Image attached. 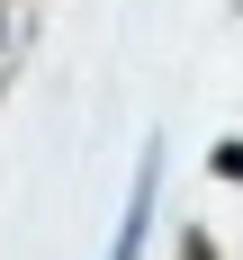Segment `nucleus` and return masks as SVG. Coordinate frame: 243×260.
I'll list each match as a JSON object with an SVG mask.
<instances>
[{"label": "nucleus", "mask_w": 243, "mask_h": 260, "mask_svg": "<svg viewBox=\"0 0 243 260\" xmlns=\"http://www.w3.org/2000/svg\"><path fill=\"white\" fill-rule=\"evenodd\" d=\"M153 188H162V144H144V161H135V188H126V215H117V234H108V260H144Z\"/></svg>", "instance_id": "obj_1"}, {"label": "nucleus", "mask_w": 243, "mask_h": 260, "mask_svg": "<svg viewBox=\"0 0 243 260\" xmlns=\"http://www.w3.org/2000/svg\"><path fill=\"white\" fill-rule=\"evenodd\" d=\"M207 171H216V180H243V144H234V135H225V144L207 153Z\"/></svg>", "instance_id": "obj_2"}]
</instances>
